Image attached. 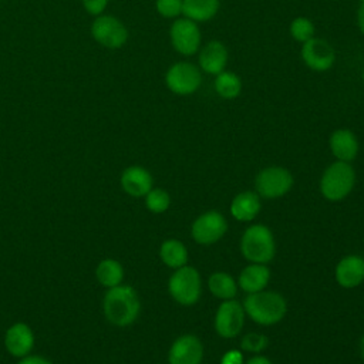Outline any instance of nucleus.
Segmentation results:
<instances>
[{"label":"nucleus","mask_w":364,"mask_h":364,"mask_svg":"<svg viewBox=\"0 0 364 364\" xmlns=\"http://www.w3.org/2000/svg\"><path fill=\"white\" fill-rule=\"evenodd\" d=\"M260 196L255 191H245L237 193L229 206L230 215L237 222H252L260 212Z\"/></svg>","instance_id":"20"},{"label":"nucleus","mask_w":364,"mask_h":364,"mask_svg":"<svg viewBox=\"0 0 364 364\" xmlns=\"http://www.w3.org/2000/svg\"><path fill=\"white\" fill-rule=\"evenodd\" d=\"M18 364H54L51 363L50 360H47L46 357H41V355H26L23 357Z\"/></svg>","instance_id":"32"},{"label":"nucleus","mask_w":364,"mask_h":364,"mask_svg":"<svg viewBox=\"0 0 364 364\" xmlns=\"http://www.w3.org/2000/svg\"><path fill=\"white\" fill-rule=\"evenodd\" d=\"M90 33L95 43L108 50L122 48L129 38V31L125 23L121 18L105 13L92 20Z\"/></svg>","instance_id":"7"},{"label":"nucleus","mask_w":364,"mask_h":364,"mask_svg":"<svg viewBox=\"0 0 364 364\" xmlns=\"http://www.w3.org/2000/svg\"><path fill=\"white\" fill-rule=\"evenodd\" d=\"M108 1L109 0H81L84 10L87 11V14L90 16H100L105 11V9L108 7Z\"/></svg>","instance_id":"30"},{"label":"nucleus","mask_w":364,"mask_h":364,"mask_svg":"<svg viewBox=\"0 0 364 364\" xmlns=\"http://www.w3.org/2000/svg\"><path fill=\"white\" fill-rule=\"evenodd\" d=\"M220 9V0H183L182 16L200 24L212 20Z\"/></svg>","instance_id":"21"},{"label":"nucleus","mask_w":364,"mask_h":364,"mask_svg":"<svg viewBox=\"0 0 364 364\" xmlns=\"http://www.w3.org/2000/svg\"><path fill=\"white\" fill-rule=\"evenodd\" d=\"M243 364H273L266 355H260V354H255L253 357H250L249 360H246Z\"/></svg>","instance_id":"34"},{"label":"nucleus","mask_w":364,"mask_h":364,"mask_svg":"<svg viewBox=\"0 0 364 364\" xmlns=\"http://www.w3.org/2000/svg\"><path fill=\"white\" fill-rule=\"evenodd\" d=\"M269 344V338L260 333H247L240 340V348L247 353L259 354Z\"/></svg>","instance_id":"28"},{"label":"nucleus","mask_w":364,"mask_h":364,"mask_svg":"<svg viewBox=\"0 0 364 364\" xmlns=\"http://www.w3.org/2000/svg\"><path fill=\"white\" fill-rule=\"evenodd\" d=\"M4 347L13 357L23 358L30 354L34 347V333L26 323L11 324L4 334Z\"/></svg>","instance_id":"15"},{"label":"nucleus","mask_w":364,"mask_h":364,"mask_svg":"<svg viewBox=\"0 0 364 364\" xmlns=\"http://www.w3.org/2000/svg\"><path fill=\"white\" fill-rule=\"evenodd\" d=\"M300 58L311 71L324 73L333 68L336 63V50L327 40L314 36L301 44Z\"/></svg>","instance_id":"12"},{"label":"nucleus","mask_w":364,"mask_h":364,"mask_svg":"<svg viewBox=\"0 0 364 364\" xmlns=\"http://www.w3.org/2000/svg\"><path fill=\"white\" fill-rule=\"evenodd\" d=\"M213 90L222 100H235L242 94L243 82L236 73L230 70H223L222 73L215 75Z\"/></svg>","instance_id":"22"},{"label":"nucleus","mask_w":364,"mask_h":364,"mask_svg":"<svg viewBox=\"0 0 364 364\" xmlns=\"http://www.w3.org/2000/svg\"><path fill=\"white\" fill-rule=\"evenodd\" d=\"M314 33H316V27H314L313 20L306 16H297L289 24L290 37L300 44L313 38Z\"/></svg>","instance_id":"26"},{"label":"nucleus","mask_w":364,"mask_h":364,"mask_svg":"<svg viewBox=\"0 0 364 364\" xmlns=\"http://www.w3.org/2000/svg\"><path fill=\"white\" fill-rule=\"evenodd\" d=\"M357 27L360 33L364 36V0H360L357 7Z\"/></svg>","instance_id":"33"},{"label":"nucleus","mask_w":364,"mask_h":364,"mask_svg":"<svg viewBox=\"0 0 364 364\" xmlns=\"http://www.w3.org/2000/svg\"><path fill=\"white\" fill-rule=\"evenodd\" d=\"M229 51L220 40H210L200 46L198 51V67L202 73L216 75L226 70Z\"/></svg>","instance_id":"14"},{"label":"nucleus","mask_w":364,"mask_h":364,"mask_svg":"<svg viewBox=\"0 0 364 364\" xmlns=\"http://www.w3.org/2000/svg\"><path fill=\"white\" fill-rule=\"evenodd\" d=\"M355 185V171L350 162L334 161L330 164L320 178V193L328 202H340L346 199Z\"/></svg>","instance_id":"4"},{"label":"nucleus","mask_w":364,"mask_h":364,"mask_svg":"<svg viewBox=\"0 0 364 364\" xmlns=\"http://www.w3.org/2000/svg\"><path fill=\"white\" fill-rule=\"evenodd\" d=\"M360 355H361V358H363V361H364V334L361 336V338H360Z\"/></svg>","instance_id":"35"},{"label":"nucleus","mask_w":364,"mask_h":364,"mask_svg":"<svg viewBox=\"0 0 364 364\" xmlns=\"http://www.w3.org/2000/svg\"><path fill=\"white\" fill-rule=\"evenodd\" d=\"M328 146L336 161L351 162L357 158L360 144L357 135L348 128H337L328 138Z\"/></svg>","instance_id":"17"},{"label":"nucleus","mask_w":364,"mask_h":364,"mask_svg":"<svg viewBox=\"0 0 364 364\" xmlns=\"http://www.w3.org/2000/svg\"><path fill=\"white\" fill-rule=\"evenodd\" d=\"M164 81L172 94L188 97L195 94L202 85V71L196 64L181 60L168 67Z\"/></svg>","instance_id":"6"},{"label":"nucleus","mask_w":364,"mask_h":364,"mask_svg":"<svg viewBox=\"0 0 364 364\" xmlns=\"http://www.w3.org/2000/svg\"><path fill=\"white\" fill-rule=\"evenodd\" d=\"M141 301L135 289L129 284L109 287L102 299L105 318L117 327L131 326L139 316Z\"/></svg>","instance_id":"1"},{"label":"nucleus","mask_w":364,"mask_h":364,"mask_svg":"<svg viewBox=\"0 0 364 364\" xmlns=\"http://www.w3.org/2000/svg\"><path fill=\"white\" fill-rule=\"evenodd\" d=\"M171 297L181 306H193L202 294L200 273L189 264L175 269L168 280Z\"/></svg>","instance_id":"5"},{"label":"nucleus","mask_w":364,"mask_h":364,"mask_svg":"<svg viewBox=\"0 0 364 364\" xmlns=\"http://www.w3.org/2000/svg\"><path fill=\"white\" fill-rule=\"evenodd\" d=\"M240 253L249 263L267 264L276 255V242L272 230L260 223L250 225L240 237Z\"/></svg>","instance_id":"3"},{"label":"nucleus","mask_w":364,"mask_h":364,"mask_svg":"<svg viewBox=\"0 0 364 364\" xmlns=\"http://www.w3.org/2000/svg\"><path fill=\"white\" fill-rule=\"evenodd\" d=\"M245 313L259 326H274L282 321L287 313L286 299L272 290H262L246 294L242 301Z\"/></svg>","instance_id":"2"},{"label":"nucleus","mask_w":364,"mask_h":364,"mask_svg":"<svg viewBox=\"0 0 364 364\" xmlns=\"http://www.w3.org/2000/svg\"><path fill=\"white\" fill-rule=\"evenodd\" d=\"M208 289L216 299L230 300L236 297L239 286L232 274L226 272H215L208 279Z\"/></svg>","instance_id":"24"},{"label":"nucleus","mask_w":364,"mask_h":364,"mask_svg":"<svg viewBox=\"0 0 364 364\" xmlns=\"http://www.w3.org/2000/svg\"><path fill=\"white\" fill-rule=\"evenodd\" d=\"M159 257L162 263L171 269H179L188 264V249L178 239H166L159 247Z\"/></svg>","instance_id":"23"},{"label":"nucleus","mask_w":364,"mask_h":364,"mask_svg":"<svg viewBox=\"0 0 364 364\" xmlns=\"http://www.w3.org/2000/svg\"><path fill=\"white\" fill-rule=\"evenodd\" d=\"M119 183L124 192L134 198H142L154 188L151 172L141 165H131L125 168L121 173Z\"/></svg>","instance_id":"16"},{"label":"nucleus","mask_w":364,"mask_h":364,"mask_svg":"<svg viewBox=\"0 0 364 364\" xmlns=\"http://www.w3.org/2000/svg\"><path fill=\"white\" fill-rule=\"evenodd\" d=\"M293 175L289 169L277 165L263 168L255 178V192L263 199L284 196L293 186Z\"/></svg>","instance_id":"8"},{"label":"nucleus","mask_w":364,"mask_h":364,"mask_svg":"<svg viewBox=\"0 0 364 364\" xmlns=\"http://www.w3.org/2000/svg\"><path fill=\"white\" fill-rule=\"evenodd\" d=\"M145 206L152 213H164L171 206V196L165 189L152 188L145 196Z\"/></svg>","instance_id":"27"},{"label":"nucleus","mask_w":364,"mask_h":364,"mask_svg":"<svg viewBox=\"0 0 364 364\" xmlns=\"http://www.w3.org/2000/svg\"><path fill=\"white\" fill-rule=\"evenodd\" d=\"M169 40L172 48L185 57L198 54L202 46V33L199 24L186 18L178 17L169 27Z\"/></svg>","instance_id":"9"},{"label":"nucleus","mask_w":364,"mask_h":364,"mask_svg":"<svg viewBox=\"0 0 364 364\" xmlns=\"http://www.w3.org/2000/svg\"><path fill=\"white\" fill-rule=\"evenodd\" d=\"M228 230V222L226 218L212 209L200 213L191 226V235L192 239L202 246H210L219 242Z\"/></svg>","instance_id":"10"},{"label":"nucleus","mask_w":364,"mask_h":364,"mask_svg":"<svg viewBox=\"0 0 364 364\" xmlns=\"http://www.w3.org/2000/svg\"><path fill=\"white\" fill-rule=\"evenodd\" d=\"M183 0H155V10L164 18H178L182 16Z\"/></svg>","instance_id":"29"},{"label":"nucleus","mask_w":364,"mask_h":364,"mask_svg":"<svg viewBox=\"0 0 364 364\" xmlns=\"http://www.w3.org/2000/svg\"><path fill=\"white\" fill-rule=\"evenodd\" d=\"M336 282L344 289H354L364 282V257L357 255L344 256L334 270Z\"/></svg>","instance_id":"18"},{"label":"nucleus","mask_w":364,"mask_h":364,"mask_svg":"<svg viewBox=\"0 0 364 364\" xmlns=\"http://www.w3.org/2000/svg\"><path fill=\"white\" fill-rule=\"evenodd\" d=\"M95 277L98 283L107 289L115 287L124 280V267L115 259H102L95 269Z\"/></svg>","instance_id":"25"},{"label":"nucleus","mask_w":364,"mask_h":364,"mask_svg":"<svg viewBox=\"0 0 364 364\" xmlns=\"http://www.w3.org/2000/svg\"><path fill=\"white\" fill-rule=\"evenodd\" d=\"M243 304L235 299L222 300L215 313V331L222 338H233L240 334L245 324Z\"/></svg>","instance_id":"11"},{"label":"nucleus","mask_w":364,"mask_h":364,"mask_svg":"<svg viewBox=\"0 0 364 364\" xmlns=\"http://www.w3.org/2000/svg\"><path fill=\"white\" fill-rule=\"evenodd\" d=\"M270 280V270L266 264L250 263L242 269L237 277V286L246 294L262 291L267 287Z\"/></svg>","instance_id":"19"},{"label":"nucleus","mask_w":364,"mask_h":364,"mask_svg":"<svg viewBox=\"0 0 364 364\" xmlns=\"http://www.w3.org/2000/svg\"><path fill=\"white\" fill-rule=\"evenodd\" d=\"M203 344L195 334H182L168 351V364H200Z\"/></svg>","instance_id":"13"},{"label":"nucleus","mask_w":364,"mask_h":364,"mask_svg":"<svg viewBox=\"0 0 364 364\" xmlns=\"http://www.w3.org/2000/svg\"><path fill=\"white\" fill-rule=\"evenodd\" d=\"M361 80H363V82H364V68H363V71H361Z\"/></svg>","instance_id":"36"},{"label":"nucleus","mask_w":364,"mask_h":364,"mask_svg":"<svg viewBox=\"0 0 364 364\" xmlns=\"http://www.w3.org/2000/svg\"><path fill=\"white\" fill-rule=\"evenodd\" d=\"M243 363H245L243 353L240 350H229L220 358V364H243Z\"/></svg>","instance_id":"31"}]
</instances>
